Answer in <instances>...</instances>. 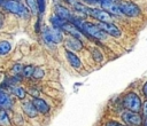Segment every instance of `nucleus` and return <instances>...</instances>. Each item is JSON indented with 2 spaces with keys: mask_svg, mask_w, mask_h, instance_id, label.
Here are the masks:
<instances>
[{
  "mask_svg": "<svg viewBox=\"0 0 147 126\" xmlns=\"http://www.w3.org/2000/svg\"><path fill=\"white\" fill-rule=\"evenodd\" d=\"M44 74H45V72H44V70L41 69V68H33V72H32V77L33 78H36V79H40V78H42L44 77Z\"/></svg>",
  "mask_w": 147,
  "mask_h": 126,
  "instance_id": "22",
  "label": "nucleus"
},
{
  "mask_svg": "<svg viewBox=\"0 0 147 126\" xmlns=\"http://www.w3.org/2000/svg\"><path fill=\"white\" fill-rule=\"evenodd\" d=\"M32 103H33V105H34L37 112L47 113V112L49 111V105H48L44 100H41V99H39V97H34L33 101H32Z\"/></svg>",
  "mask_w": 147,
  "mask_h": 126,
  "instance_id": "13",
  "label": "nucleus"
},
{
  "mask_svg": "<svg viewBox=\"0 0 147 126\" xmlns=\"http://www.w3.org/2000/svg\"><path fill=\"white\" fill-rule=\"evenodd\" d=\"M92 56H93V58H94L95 61H98V62H101V61L103 60L102 54H101L99 50H96V49H93V50H92Z\"/></svg>",
  "mask_w": 147,
  "mask_h": 126,
  "instance_id": "23",
  "label": "nucleus"
},
{
  "mask_svg": "<svg viewBox=\"0 0 147 126\" xmlns=\"http://www.w3.org/2000/svg\"><path fill=\"white\" fill-rule=\"evenodd\" d=\"M98 3L101 6V8L106 11H108L109 14L113 15H122L121 9L118 7V3L114 0H98Z\"/></svg>",
  "mask_w": 147,
  "mask_h": 126,
  "instance_id": "6",
  "label": "nucleus"
},
{
  "mask_svg": "<svg viewBox=\"0 0 147 126\" xmlns=\"http://www.w3.org/2000/svg\"><path fill=\"white\" fill-rule=\"evenodd\" d=\"M29 92H30V95H32V96H34V97H38V96H39V92H38L37 89H34V88H31Z\"/></svg>",
  "mask_w": 147,
  "mask_h": 126,
  "instance_id": "26",
  "label": "nucleus"
},
{
  "mask_svg": "<svg viewBox=\"0 0 147 126\" xmlns=\"http://www.w3.org/2000/svg\"><path fill=\"white\" fill-rule=\"evenodd\" d=\"M32 72H33V66L32 65H25L22 69V76L24 77H32Z\"/></svg>",
  "mask_w": 147,
  "mask_h": 126,
  "instance_id": "21",
  "label": "nucleus"
},
{
  "mask_svg": "<svg viewBox=\"0 0 147 126\" xmlns=\"http://www.w3.org/2000/svg\"><path fill=\"white\" fill-rule=\"evenodd\" d=\"M142 90H144V94H145V96H146V99H147V81L145 82V85H144V88H142Z\"/></svg>",
  "mask_w": 147,
  "mask_h": 126,
  "instance_id": "29",
  "label": "nucleus"
},
{
  "mask_svg": "<svg viewBox=\"0 0 147 126\" xmlns=\"http://www.w3.org/2000/svg\"><path fill=\"white\" fill-rule=\"evenodd\" d=\"M22 69H23V66H22L21 64H14V66H13V71H14L16 74L21 73V72H22Z\"/></svg>",
  "mask_w": 147,
  "mask_h": 126,
  "instance_id": "25",
  "label": "nucleus"
},
{
  "mask_svg": "<svg viewBox=\"0 0 147 126\" xmlns=\"http://www.w3.org/2000/svg\"><path fill=\"white\" fill-rule=\"evenodd\" d=\"M13 105V100L10 95L6 92L0 90V110H8Z\"/></svg>",
  "mask_w": 147,
  "mask_h": 126,
  "instance_id": "12",
  "label": "nucleus"
},
{
  "mask_svg": "<svg viewBox=\"0 0 147 126\" xmlns=\"http://www.w3.org/2000/svg\"><path fill=\"white\" fill-rule=\"evenodd\" d=\"M141 108H142V110H144V115H145V117L147 118V101L144 103V105H142Z\"/></svg>",
  "mask_w": 147,
  "mask_h": 126,
  "instance_id": "28",
  "label": "nucleus"
},
{
  "mask_svg": "<svg viewBox=\"0 0 147 126\" xmlns=\"http://www.w3.org/2000/svg\"><path fill=\"white\" fill-rule=\"evenodd\" d=\"M88 16H92L93 18L98 19L99 22H111V16L108 11L103 10V9H99V8H91L90 7V11H88Z\"/></svg>",
  "mask_w": 147,
  "mask_h": 126,
  "instance_id": "7",
  "label": "nucleus"
},
{
  "mask_svg": "<svg viewBox=\"0 0 147 126\" xmlns=\"http://www.w3.org/2000/svg\"><path fill=\"white\" fill-rule=\"evenodd\" d=\"M144 126H147V118H146V120H145V124H144Z\"/></svg>",
  "mask_w": 147,
  "mask_h": 126,
  "instance_id": "31",
  "label": "nucleus"
},
{
  "mask_svg": "<svg viewBox=\"0 0 147 126\" xmlns=\"http://www.w3.org/2000/svg\"><path fill=\"white\" fill-rule=\"evenodd\" d=\"M26 6L29 7V10L32 14H37L38 13V5H37V0H25Z\"/></svg>",
  "mask_w": 147,
  "mask_h": 126,
  "instance_id": "20",
  "label": "nucleus"
},
{
  "mask_svg": "<svg viewBox=\"0 0 147 126\" xmlns=\"http://www.w3.org/2000/svg\"><path fill=\"white\" fill-rule=\"evenodd\" d=\"M10 124L9 117L6 112V110H0V125L1 126H8Z\"/></svg>",
  "mask_w": 147,
  "mask_h": 126,
  "instance_id": "19",
  "label": "nucleus"
},
{
  "mask_svg": "<svg viewBox=\"0 0 147 126\" xmlns=\"http://www.w3.org/2000/svg\"><path fill=\"white\" fill-rule=\"evenodd\" d=\"M122 119L124 123L129 126H141L142 119L139 112H133V111H124L122 113Z\"/></svg>",
  "mask_w": 147,
  "mask_h": 126,
  "instance_id": "5",
  "label": "nucleus"
},
{
  "mask_svg": "<svg viewBox=\"0 0 147 126\" xmlns=\"http://www.w3.org/2000/svg\"><path fill=\"white\" fill-rule=\"evenodd\" d=\"M37 5H38V11L44 13L45 11V0H37Z\"/></svg>",
  "mask_w": 147,
  "mask_h": 126,
  "instance_id": "24",
  "label": "nucleus"
},
{
  "mask_svg": "<svg viewBox=\"0 0 147 126\" xmlns=\"http://www.w3.org/2000/svg\"><path fill=\"white\" fill-rule=\"evenodd\" d=\"M65 56H67V60H68V62L70 63V65L72 68L78 69L80 66V64H82L80 63V60L78 58V56L76 54H74V52H71L69 49H65Z\"/></svg>",
  "mask_w": 147,
  "mask_h": 126,
  "instance_id": "15",
  "label": "nucleus"
},
{
  "mask_svg": "<svg viewBox=\"0 0 147 126\" xmlns=\"http://www.w3.org/2000/svg\"><path fill=\"white\" fill-rule=\"evenodd\" d=\"M49 19H51V23H52L53 27H56V29H61V26L64 24V22H67V21L60 18L57 15H52Z\"/></svg>",
  "mask_w": 147,
  "mask_h": 126,
  "instance_id": "16",
  "label": "nucleus"
},
{
  "mask_svg": "<svg viewBox=\"0 0 147 126\" xmlns=\"http://www.w3.org/2000/svg\"><path fill=\"white\" fill-rule=\"evenodd\" d=\"M106 34H110L115 38H119L121 37V30L111 22H108V23H105V22H99V24H96Z\"/></svg>",
  "mask_w": 147,
  "mask_h": 126,
  "instance_id": "8",
  "label": "nucleus"
},
{
  "mask_svg": "<svg viewBox=\"0 0 147 126\" xmlns=\"http://www.w3.org/2000/svg\"><path fill=\"white\" fill-rule=\"evenodd\" d=\"M123 105L129 111L139 112L141 110L142 103H141L140 97L136 93H127L123 99Z\"/></svg>",
  "mask_w": 147,
  "mask_h": 126,
  "instance_id": "1",
  "label": "nucleus"
},
{
  "mask_svg": "<svg viewBox=\"0 0 147 126\" xmlns=\"http://www.w3.org/2000/svg\"><path fill=\"white\" fill-rule=\"evenodd\" d=\"M2 7L13 14H16L20 16H28V9L16 0H5L2 3Z\"/></svg>",
  "mask_w": 147,
  "mask_h": 126,
  "instance_id": "3",
  "label": "nucleus"
},
{
  "mask_svg": "<svg viewBox=\"0 0 147 126\" xmlns=\"http://www.w3.org/2000/svg\"><path fill=\"white\" fill-rule=\"evenodd\" d=\"M22 109H23L24 113L26 116H29L30 118H34L38 115L37 110H36V108L31 101H25L24 103H22Z\"/></svg>",
  "mask_w": 147,
  "mask_h": 126,
  "instance_id": "14",
  "label": "nucleus"
},
{
  "mask_svg": "<svg viewBox=\"0 0 147 126\" xmlns=\"http://www.w3.org/2000/svg\"><path fill=\"white\" fill-rule=\"evenodd\" d=\"M11 93H13L14 95H16L18 99H24L25 95H26L25 89L22 88V87H17V86H13V87H11Z\"/></svg>",
  "mask_w": 147,
  "mask_h": 126,
  "instance_id": "17",
  "label": "nucleus"
},
{
  "mask_svg": "<svg viewBox=\"0 0 147 126\" xmlns=\"http://www.w3.org/2000/svg\"><path fill=\"white\" fill-rule=\"evenodd\" d=\"M2 23H3V14L0 13V27L2 26Z\"/></svg>",
  "mask_w": 147,
  "mask_h": 126,
  "instance_id": "30",
  "label": "nucleus"
},
{
  "mask_svg": "<svg viewBox=\"0 0 147 126\" xmlns=\"http://www.w3.org/2000/svg\"><path fill=\"white\" fill-rule=\"evenodd\" d=\"M61 31H64V32H67V33H69L71 37H75V38H77V39H82L83 38V32L82 31H79L71 22H64V24L61 26V29H60Z\"/></svg>",
  "mask_w": 147,
  "mask_h": 126,
  "instance_id": "9",
  "label": "nucleus"
},
{
  "mask_svg": "<svg viewBox=\"0 0 147 126\" xmlns=\"http://www.w3.org/2000/svg\"><path fill=\"white\" fill-rule=\"evenodd\" d=\"M42 37L48 44H59L63 40L62 31L56 27H44Z\"/></svg>",
  "mask_w": 147,
  "mask_h": 126,
  "instance_id": "2",
  "label": "nucleus"
},
{
  "mask_svg": "<svg viewBox=\"0 0 147 126\" xmlns=\"http://www.w3.org/2000/svg\"><path fill=\"white\" fill-rule=\"evenodd\" d=\"M65 47L67 49L74 52V50H80L83 47V42L80 39H77L75 37H70L65 40Z\"/></svg>",
  "mask_w": 147,
  "mask_h": 126,
  "instance_id": "11",
  "label": "nucleus"
},
{
  "mask_svg": "<svg viewBox=\"0 0 147 126\" xmlns=\"http://www.w3.org/2000/svg\"><path fill=\"white\" fill-rule=\"evenodd\" d=\"M11 45L8 41H0V55H6L10 52Z\"/></svg>",
  "mask_w": 147,
  "mask_h": 126,
  "instance_id": "18",
  "label": "nucleus"
},
{
  "mask_svg": "<svg viewBox=\"0 0 147 126\" xmlns=\"http://www.w3.org/2000/svg\"><path fill=\"white\" fill-rule=\"evenodd\" d=\"M117 3L121 9V13L129 17H136L140 14V8L132 1H119Z\"/></svg>",
  "mask_w": 147,
  "mask_h": 126,
  "instance_id": "4",
  "label": "nucleus"
},
{
  "mask_svg": "<svg viewBox=\"0 0 147 126\" xmlns=\"http://www.w3.org/2000/svg\"><path fill=\"white\" fill-rule=\"evenodd\" d=\"M55 15H57L60 18L68 21V22H71L72 17H74L72 14L70 13V10L68 8H65L64 6H61V5L55 6Z\"/></svg>",
  "mask_w": 147,
  "mask_h": 126,
  "instance_id": "10",
  "label": "nucleus"
},
{
  "mask_svg": "<svg viewBox=\"0 0 147 126\" xmlns=\"http://www.w3.org/2000/svg\"><path fill=\"white\" fill-rule=\"evenodd\" d=\"M106 126H124V125H122V124H119L117 121H108L106 124Z\"/></svg>",
  "mask_w": 147,
  "mask_h": 126,
  "instance_id": "27",
  "label": "nucleus"
}]
</instances>
